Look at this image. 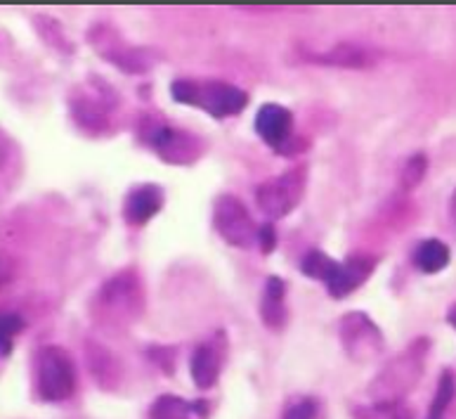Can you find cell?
<instances>
[{"instance_id": "obj_1", "label": "cell", "mask_w": 456, "mask_h": 419, "mask_svg": "<svg viewBox=\"0 0 456 419\" xmlns=\"http://www.w3.org/2000/svg\"><path fill=\"white\" fill-rule=\"evenodd\" d=\"M144 292L137 273L126 270L104 282L95 296V320L104 330H126L133 320L142 316Z\"/></svg>"}, {"instance_id": "obj_2", "label": "cell", "mask_w": 456, "mask_h": 419, "mask_svg": "<svg viewBox=\"0 0 456 419\" xmlns=\"http://www.w3.org/2000/svg\"><path fill=\"white\" fill-rule=\"evenodd\" d=\"M171 93L180 104H197L216 119H225L232 114H239L248 103V95L244 90L234 88L223 81H175L171 86Z\"/></svg>"}, {"instance_id": "obj_3", "label": "cell", "mask_w": 456, "mask_h": 419, "mask_svg": "<svg viewBox=\"0 0 456 419\" xmlns=\"http://www.w3.org/2000/svg\"><path fill=\"white\" fill-rule=\"evenodd\" d=\"M76 389L74 360L61 346H45L36 356V391L48 403L67 400Z\"/></svg>"}, {"instance_id": "obj_4", "label": "cell", "mask_w": 456, "mask_h": 419, "mask_svg": "<svg viewBox=\"0 0 456 419\" xmlns=\"http://www.w3.org/2000/svg\"><path fill=\"white\" fill-rule=\"evenodd\" d=\"M305 168H291V171L281 173L277 178L265 180L256 193V201L258 209L265 213L270 220L284 218L293 209L298 207V201L303 200L305 193Z\"/></svg>"}, {"instance_id": "obj_5", "label": "cell", "mask_w": 456, "mask_h": 419, "mask_svg": "<svg viewBox=\"0 0 456 419\" xmlns=\"http://www.w3.org/2000/svg\"><path fill=\"white\" fill-rule=\"evenodd\" d=\"M213 226L227 244L239 249H248L258 244L260 227L253 223L248 209L232 194H223L213 204Z\"/></svg>"}, {"instance_id": "obj_6", "label": "cell", "mask_w": 456, "mask_h": 419, "mask_svg": "<svg viewBox=\"0 0 456 419\" xmlns=\"http://www.w3.org/2000/svg\"><path fill=\"white\" fill-rule=\"evenodd\" d=\"M338 337L347 357L354 363L374 360L383 349L381 332L364 313H347L338 323Z\"/></svg>"}, {"instance_id": "obj_7", "label": "cell", "mask_w": 456, "mask_h": 419, "mask_svg": "<svg viewBox=\"0 0 456 419\" xmlns=\"http://www.w3.org/2000/svg\"><path fill=\"white\" fill-rule=\"evenodd\" d=\"M416 346L419 344L411 346L404 356L397 357L395 363H390L388 370L379 374L371 386V396L379 398L376 403H400L397 398L411 386L416 374H421V356H419Z\"/></svg>"}, {"instance_id": "obj_8", "label": "cell", "mask_w": 456, "mask_h": 419, "mask_svg": "<svg viewBox=\"0 0 456 419\" xmlns=\"http://www.w3.org/2000/svg\"><path fill=\"white\" fill-rule=\"evenodd\" d=\"M142 138L144 143H150L151 150H157L166 161L184 164V161L197 159L199 154L197 136L177 131V128L159 124V121H147V126L142 128Z\"/></svg>"}, {"instance_id": "obj_9", "label": "cell", "mask_w": 456, "mask_h": 419, "mask_svg": "<svg viewBox=\"0 0 456 419\" xmlns=\"http://www.w3.org/2000/svg\"><path fill=\"white\" fill-rule=\"evenodd\" d=\"M376 263H379L376 261V256H369V254L347 256L346 261L338 263L334 277L327 282L329 294L334 296V299L350 296L354 289L360 287V284H364V282L371 277Z\"/></svg>"}, {"instance_id": "obj_10", "label": "cell", "mask_w": 456, "mask_h": 419, "mask_svg": "<svg viewBox=\"0 0 456 419\" xmlns=\"http://www.w3.org/2000/svg\"><path fill=\"white\" fill-rule=\"evenodd\" d=\"M293 114L281 104H263L256 117V133L265 140L273 150H280L291 138Z\"/></svg>"}, {"instance_id": "obj_11", "label": "cell", "mask_w": 456, "mask_h": 419, "mask_svg": "<svg viewBox=\"0 0 456 419\" xmlns=\"http://www.w3.org/2000/svg\"><path fill=\"white\" fill-rule=\"evenodd\" d=\"M164 207V190L159 185H137L123 204V218L128 226H144Z\"/></svg>"}, {"instance_id": "obj_12", "label": "cell", "mask_w": 456, "mask_h": 419, "mask_svg": "<svg viewBox=\"0 0 456 419\" xmlns=\"http://www.w3.org/2000/svg\"><path fill=\"white\" fill-rule=\"evenodd\" d=\"M191 377H194V384L199 389H211L216 386L220 377V370H223V344H216V341H206V344L199 346L191 356Z\"/></svg>"}, {"instance_id": "obj_13", "label": "cell", "mask_w": 456, "mask_h": 419, "mask_svg": "<svg viewBox=\"0 0 456 419\" xmlns=\"http://www.w3.org/2000/svg\"><path fill=\"white\" fill-rule=\"evenodd\" d=\"M260 317L270 330H281L286 323V284L280 277H270L263 289Z\"/></svg>"}, {"instance_id": "obj_14", "label": "cell", "mask_w": 456, "mask_h": 419, "mask_svg": "<svg viewBox=\"0 0 456 419\" xmlns=\"http://www.w3.org/2000/svg\"><path fill=\"white\" fill-rule=\"evenodd\" d=\"M317 64H327V67H346V70H364L376 62L371 50L354 45V43H338L334 48L324 53V55L313 57Z\"/></svg>"}, {"instance_id": "obj_15", "label": "cell", "mask_w": 456, "mask_h": 419, "mask_svg": "<svg viewBox=\"0 0 456 419\" xmlns=\"http://www.w3.org/2000/svg\"><path fill=\"white\" fill-rule=\"evenodd\" d=\"M414 263L416 268L426 273V275H433V273H440L450 266V247L444 244L443 240H426L421 242L414 251Z\"/></svg>"}, {"instance_id": "obj_16", "label": "cell", "mask_w": 456, "mask_h": 419, "mask_svg": "<svg viewBox=\"0 0 456 419\" xmlns=\"http://www.w3.org/2000/svg\"><path fill=\"white\" fill-rule=\"evenodd\" d=\"M150 419H191V406L180 396H159L150 407Z\"/></svg>"}, {"instance_id": "obj_17", "label": "cell", "mask_w": 456, "mask_h": 419, "mask_svg": "<svg viewBox=\"0 0 456 419\" xmlns=\"http://www.w3.org/2000/svg\"><path fill=\"white\" fill-rule=\"evenodd\" d=\"M456 393V374L452 370H444L440 382H437V391L433 396V403H430V413L428 419H443L444 413H447V407L454 400Z\"/></svg>"}, {"instance_id": "obj_18", "label": "cell", "mask_w": 456, "mask_h": 419, "mask_svg": "<svg viewBox=\"0 0 456 419\" xmlns=\"http://www.w3.org/2000/svg\"><path fill=\"white\" fill-rule=\"evenodd\" d=\"M336 268H338V261L329 259L324 251H310V254L303 259V263H300V270H303L307 277H313V280H322V282L331 280L336 273Z\"/></svg>"}, {"instance_id": "obj_19", "label": "cell", "mask_w": 456, "mask_h": 419, "mask_svg": "<svg viewBox=\"0 0 456 419\" xmlns=\"http://www.w3.org/2000/svg\"><path fill=\"white\" fill-rule=\"evenodd\" d=\"M354 419H411V413L400 403H374L354 410Z\"/></svg>"}, {"instance_id": "obj_20", "label": "cell", "mask_w": 456, "mask_h": 419, "mask_svg": "<svg viewBox=\"0 0 456 419\" xmlns=\"http://www.w3.org/2000/svg\"><path fill=\"white\" fill-rule=\"evenodd\" d=\"M24 330V320L14 313H3L0 310V356H10L12 350V339Z\"/></svg>"}, {"instance_id": "obj_21", "label": "cell", "mask_w": 456, "mask_h": 419, "mask_svg": "<svg viewBox=\"0 0 456 419\" xmlns=\"http://www.w3.org/2000/svg\"><path fill=\"white\" fill-rule=\"evenodd\" d=\"M426 168H428V159L423 157V154H414V157L404 164V168H402V187H404V190H414V187L423 180V176H426Z\"/></svg>"}, {"instance_id": "obj_22", "label": "cell", "mask_w": 456, "mask_h": 419, "mask_svg": "<svg viewBox=\"0 0 456 419\" xmlns=\"http://www.w3.org/2000/svg\"><path fill=\"white\" fill-rule=\"evenodd\" d=\"M14 275H17V261L5 251H0V289L7 287L14 280Z\"/></svg>"}, {"instance_id": "obj_23", "label": "cell", "mask_w": 456, "mask_h": 419, "mask_svg": "<svg viewBox=\"0 0 456 419\" xmlns=\"http://www.w3.org/2000/svg\"><path fill=\"white\" fill-rule=\"evenodd\" d=\"M258 244H260V249L265 251V254H270V251H273L274 244H277V233H274L273 223H265V226H260Z\"/></svg>"}, {"instance_id": "obj_24", "label": "cell", "mask_w": 456, "mask_h": 419, "mask_svg": "<svg viewBox=\"0 0 456 419\" xmlns=\"http://www.w3.org/2000/svg\"><path fill=\"white\" fill-rule=\"evenodd\" d=\"M284 419H314V403H310V400L296 403L293 407H289Z\"/></svg>"}, {"instance_id": "obj_25", "label": "cell", "mask_w": 456, "mask_h": 419, "mask_svg": "<svg viewBox=\"0 0 456 419\" xmlns=\"http://www.w3.org/2000/svg\"><path fill=\"white\" fill-rule=\"evenodd\" d=\"M10 157H12V143L7 138V133L0 128V168L10 161Z\"/></svg>"}, {"instance_id": "obj_26", "label": "cell", "mask_w": 456, "mask_h": 419, "mask_svg": "<svg viewBox=\"0 0 456 419\" xmlns=\"http://www.w3.org/2000/svg\"><path fill=\"white\" fill-rule=\"evenodd\" d=\"M450 216H452V223H454L456 227V190L454 194H452V201H450Z\"/></svg>"}, {"instance_id": "obj_27", "label": "cell", "mask_w": 456, "mask_h": 419, "mask_svg": "<svg viewBox=\"0 0 456 419\" xmlns=\"http://www.w3.org/2000/svg\"><path fill=\"white\" fill-rule=\"evenodd\" d=\"M447 320H450V323L456 327V306H452L450 308V316H447Z\"/></svg>"}]
</instances>
